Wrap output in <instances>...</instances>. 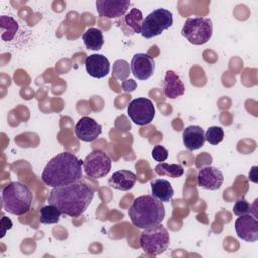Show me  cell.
<instances>
[{"label": "cell", "mask_w": 258, "mask_h": 258, "mask_svg": "<svg viewBox=\"0 0 258 258\" xmlns=\"http://www.w3.org/2000/svg\"><path fill=\"white\" fill-rule=\"evenodd\" d=\"M93 198L94 190L79 180L71 184L53 187L49 192L47 202L64 215L79 217L87 210Z\"/></svg>", "instance_id": "6da1fadb"}, {"label": "cell", "mask_w": 258, "mask_h": 258, "mask_svg": "<svg viewBox=\"0 0 258 258\" xmlns=\"http://www.w3.org/2000/svg\"><path fill=\"white\" fill-rule=\"evenodd\" d=\"M83 160L70 152H61L45 165L41 180L48 186L57 187L79 181L83 177Z\"/></svg>", "instance_id": "7a4b0ae2"}, {"label": "cell", "mask_w": 258, "mask_h": 258, "mask_svg": "<svg viewBox=\"0 0 258 258\" xmlns=\"http://www.w3.org/2000/svg\"><path fill=\"white\" fill-rule=\"evenodd\" d=\"M131 223L139 228L146 229L160 224L165 216L164 205L152 195H144L134 199L128 210Z\"/></svg>", "instance_id": "3957f363"}, {"label": "cell", "mask_w": 258, "mask_h": 258, "mask_svg": "<svg viewBox=\"0 0 258 258\" xmlns=\"http://www.w3.org/2000/svg\"><path fill=\"white\" fill-rule=\"evenodd\" d=\"M1 200L3 209L7 213L21 216L30 210L32 194L25 184L19 181H12L3 187Z\"/></svg>", "instance_id": "277c9868"}, {"label": "cell", "mask_w": 258, "mask_h": 258, "mask_svg": "<svg viewBox=\"0 0 258 258\" xmlns=\"http://www.w3.org/2000/svg\"><path fill=\"white\" fill-rule=\"evenodd\" d=\"M139 244L144 253L157 256L165 252L169 246V234L160 224L143 229L140 233Z\"/></svg>", "instance_id": "5b68a950"}, {"label": "cell", "mask_w": 258, "mask_h": 258, "mask_svg": "<svg viewBox=\"0 0 258 258\" xmlns=\"http://www.w3.org/2000/svg\"><path fill=\"white\" fill-rule=\"evenodd\" d=\"M181 34L191 44H205L211 39L213 34L212 20L202 16L187 18L181 29Z\"/></svg>", "instance_id": "8992f818"}, {"label": "cell", "mask_w": 258, "mask_h": 258, "mask_svg": "<svg viewBox=\"0 0 258 258\" xmlns=\"http://www.w3.org/2000/svg\"><path fill=\"white\" fill-rule=\"evenodd\" d=\"M172 23L173 18L171 11L165 8H157L143 18L140 34L147 39L155 37L168 29Z\"/></svg>", "instance_id": "52a82bcc"}, {"label": "cell", "mask_w": 258, "mask_h": 258, "mask_svg": "<svg viewBox=\"0 0 258 258\" xmlns=\"http://www.w3.org/2000/svg\"><path fill=\"white\" fill-rule=\"evenodd\" d=\"M112 166L109 155L100 149H95L83 160V169L87 176L91 178H102L106 176Z\"/></svg>", "instance_id": "ba28073f"}, {"label": "cell", "mask_w": 258, "mask_h": 258, "mask_svg": "<svg viewBox=\"0 0 258 258\" xmlns=\"http://www.w3.org/2000/svg\"><path fill=\"white\" fill-rule=\"evenodd\" d=\"M127 112L131 121L138 126L148 125L155 116L154 105L147 98H136L132 100L128 105Z\"/></svg>", "instance_id": "9c48e42d"}, {"label": "cell", "mask_w": 258, "mask_h": 258, "mask_svg": "<svg viewBox=\"0 0 258 258\" xmlns=\"http://www.w3.org/2000/svg\"><path fill=\"white\" fill-rule=\"evenodd\" d=\"M235 230L238 237L246 242L253 243L258 240V221L251 213L239 216L235 222Z\"/></svg>", "instance_id": "30bf717a"}, {"label": "cell", "mask_w": 258, "mask_h": 258, "mask_svg": "<svg viewBox=\"0 0 258 258\" xmlns=\"http://www.w3.org/2000/svg\"><path fill=\"white\" fill-rule=\"evenodd\" d=\"M131 73L141 81L148 80L154 73L155 63L151 56L145 53H136L133 55L130 63Z\"/></svg>", "instance_id": "8fae6325"}, {"label": "cell", "mask_w": 258, "mask_h": 258, "mask_svg": "<svg viewBox=\"0 0 258 258\" xmlns=\"http://www.w3.org/2000/svg\"><path fill=\"white\" fill-rule=\"evenodd\" d=\"M102 133V126L90 117H82L75 126V134L78 139L85 142L96 140Z\"/></svg>", "instance_id": "7c38bea8"}, {"label": "cell", "mask_w": 258, "mask_h": 258, "mask_svg": "<svg viewBox=\"0 0 258 258\" xmlns=\"http://www.w3.org/2000/svg\"><path fill=\"white\" fill-rule=\"evenodd\" d=\"M224 181V175L220 169L214 166H205L198 173V185L207 190H217Z\"/></svg>", "instance_id": "4fadbf2b"}, {"label": "cell", "mask_w": 258, "mask_h": 258, "mask_svg": "<svg viewBox=\"0 0 258 258\" xmlns=\"http://www.w3.org/2000/svg\"><path fill=\"white\" fill-rule=\"evenodd\" d=\"M130 1L97 0L96 8L100 16L107 18H118L124 15L129 9Z\"/></svg>", "instance_id": "5bb4252c"}, {"label": "cell", "mask_w": 258, "mask_h": 258, "mask_svg": "<svg viewBox=\"0 0 258 258\" xmlns=\"http://www.w3.org/2000/svg\"><path fill=\"white\" fill-rule=\"evenodd\" d=\"M87 73L97 79H101L108 75L110 71V62L103 54H91L85 59Z\"/></svg>", "instance_id": "9a60e30c"}, {"label": "cell", "mask_w": 258, "mask_h": 258, "mask_svg": "<svg viewBox=\"0 0 258 258\" xmlns=\"http://www.w3.org/2000/svg\"><path fill=\"white\" fill-rule=\"evenodd\" d=\"M185 87L179 76L169 70L166 71L164 81H163V92L166 98L168 99H176L184 94Z\"/></svg>", "instance_id": "2e32d148"}, {"label": "cell", "mask_w": 258, "mask_h": 258, "mask_svg": "<svg viewBox=\"0 0 258 258\" xmlns=\"http://www.w3.org/2000/svg\"><path fill=\"white\" fill-rule=\"evenodd\" d=\"M136 182V175L130 170L122 169L114 172L108 180V184L118 190L128 191Z\"/></svg>", "instance_id": "e0dca14e"}, {"label": "cell", "mask_w": 258, "mask_h": 258, "mask_svg": "<svg viewBox=\"0 0 258 258\" xmlns=\"http://www.w3.org/2000/svg\"><path fill=\"white\" fill-rule=\"evenodd\" d=\"M182 140L188 150H197L201 148L206 141L205 132L200 126H188L182 132Z\"/></svg>", "instance_id": "ac0fdd59"}, {"label": "cell", "mask_w": 258, "mask_h": 258, "mask_svg": "<svg viewBox=\"0 0 258 258\" xmlns=\"http://www.w3.org/2000/svg\"><path fill=\"white\" fill-rule=\"evenodd\" d=\"M150 185H151L152 196L157 200L161 201L162 203L169 202L174 195V190L170 182L166 179L159 178V179L152 180Z\"/></svg>", "instance_id": "d6986e66"}, {"label": "cell", "mask_w": 258, "mask_h": 258, "mask_svg": "<svg viewBox=\"0 0 258 258\" xmlns=\"http://www.w3.org/2000/svg\"><path fill=\"white\" fill-rule=\"evenodd\" d=\"M85 46L91 50H99L104 44V37L102 30L91 27L87 29L82 36Z\"/></svg>", "instance_id": "ffe728a7"}, {"label": "cell", "mask_w": 258, "mask_h": 258, "mask_svg": "<svg viewBox=\"0 0 258 258\" xmlns=\"http://www.w3.org/2000/svg\"><path fill=\"white\" fill-rule=\"evenodd\" d=\"M0 27H1V32H2L1 33L2 40L9 41L14 37V35L18 29V23L11 16L2 15L0 17Z\"/></svg>", "instance_id": "44dd1931"}, {"label": "cell", "mask_w": 258, "mask_h": 258, "mask_svg": "<svg viewBox=\"0 0 258 258\" xmlns=\"http://www.w3.org/2000/svg\"><path fill=\"white\" fill-rule=\"evenodd\" d=\"M156 174L160 176H169L171 178L180 177L184 170L180 164H168L165 162H159L154 168Z\"/></svg>", "instance_id": "7402d4cb"}, {"label": "cell", "mask_w": 258, "mask_h": 258, "mask_svg": "<svg viewBox=\"0 0 258 258\" xmlns=\"http://www.w3.org/2000/svg\"><path fill=\"white\" fill-rule=\"evenodd\" d=\"M61 212L53 205L44 206L40 210V216H39V222L41 224H56L61 216Z\"/></svg>", "instance_id": "603a6c76"}, {"label": "cell", "mask_w": 258, "mask_h": 258, "mask_svg": "<svg viewBox=\"0 0 258 258\" xmlns=\"http://www.w3.org/2000/svg\"><path fill=\"white\" fill-rule=\"evenodd\" d=\"M125 22L133 30L134 33H140L141 25L143 22L142 12L137 8H132L125 16Z\"/></svg>", "instance_id": "cb8c5ba5"}, {"label": "cell", "mask_w": 258, "mask_h": 258, "mask_svg": "<svg viewBox=\"0 0 258 258\" xmlns=\"http://www.w3.org/2000/svg\"><path fill=\"white\" fill-rule=\"evenodd\" d=\"M130 67L129 63L124 59H118L113 64L112 77L116 78L119 81H125L129 77Z\"/></svg>", "instance_id": "d4e9b609"}, {"label": "cell", "mask_w": 258, "mask_h": 258, "mask_svg": "<svg viewBox=\"0 0 258 258\" xmlns=\"http://www.w3.org/2000/svg\"><path fill=\"white\" fill-rule=\"evenodd\" d=\"M224 139V130L218 126H212L205 133V140L212 145L219 144Z\"/></svg>", "instance_id": "484cf974"}, {"label": "cell", "mask_w": 258, "mask_h": 258, "mask_svg": "<svg viewBox=\"0 0 258 258\" xmlns=\"http://www.w3.org/2000/svg\"><path fill=\"white\" fill-rule=\"evenodd\" d=\"M233 213L236 216H243L246 214H250L251 213V205L248 201H246L245 199H241L238 200L233 207Z\"/></svg>", "instance_id": "4316f807"}, {"label": "cell", "mask_w": 258, "mask_h": 258, "mask_svg": "<svg viewBox=\"0 0 258 258\" xmlns=\"http://www.w3.org/2000/svg\"><path fill=\"white\" fill-rule=\"evenodd\" d=\"M151 156L155 161L163 162L168 157V151L162 145H155L151 151Z\"/></svg>", "instance_id": "83f0119b"}, {"label": "cell", "mask_w": 258, "mask_h": 258, "mask_svg": "<svg viewBox=\"0 0 258 258\" xmlns=\"http://www.w3.org/2000/svg\"><path fill=\"white\" fill-rule=\"evenodd\" d=\"M136 87H137V84L132 79H127V80L122 82V89H123L124 92L131 93L136 89Z\"/></svg>", "instance_id": "f1b7e54d"}]
</instances>
